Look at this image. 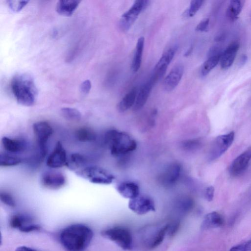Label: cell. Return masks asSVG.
<instances>
[{
  "label": "cell",
  "mask_w": 251,
  "mask_h": 251,
  "mask_svg": "<svg viewBox=\"0 0 251 251\" xmlns=\"http://www.w3.org/2000/svg\"><path fill=\"white\" fill-rule=\"evenodd\" d=\"M179 222H175L172 225L169 224V227L167 230L168 234L170 236H174L177 231L179 227Z\"/></svg>",
  "instance_id": "ab89813d"
},
{
  "label": "cell",
  "mask_w": 251,
  "mask_h": 251,
  "mask_svg": "<svg viewBox=\"0 0 251 251\" xmlns=\"http://www.w3.org/2000/svg\"><path fill=\"white\" fill-rule=\"evenodd\" d=\"M28 0H7L10 8L14 12H19L28 2Z\"/></svg>",
  "instance_id": "e575fe53"
},
{
  "label": "cell",
  "mask_w": 251,
  "mask_h": 251,
  "mask_svg": "<svg viewBox=\"0 0 251 251\" xmlns=\"http://www.w3.org/2000/svg\"><path fill=\"white\" fill-rule=\"evenodd\" d=\"M40 183L44 188L50 190H58L66 183L64 175L60 172L49 171L44 172L40 177Z\"/></svg>",
  "instance_id": "9c48e42d"
},
{
  "label": "cell",
  "mask_w": 251,
  "mask_h": 251,
  "mask_svg": "<svg viewBox=\"0 0 251 251\" xmlns=\"http://www.w3.org/2000/svg\"><path fill=\"white\" fill-rule=\"evenodd\" d=\"M15 251H40L34 248L26 246H20L18 247L15 250Z\"/></svg>",
  "instance_id": "7bdbcfd3"
},
{
  "label": "cell",
  "mask_w": 251,
  "mask_h": 251,
  "mask_svg": "<svg viewBox=\"0 0 251 251\" xmlns=\"http://www.w3.org/2000/svg\"><path fill=\"white\" fill-rule=\"evenodd\" d=\"M210 20L208 18L202 19L197 25L196 30L197 31H207L208 29Z\"/></svg>",
  "instance_id": "8d00e7d4"
},
{
  "label": "cell",
  "mask_w": 251,
  "mask_h": 251,
  "mask_svg": "<svg viewBox=\"0 0 251 251\" xmlns=\"http://www.w3.org/2000/svg\"><path fill=\"white\" fill-rule=\"evenodd\" d=\"M76 139L81 142H90L96 139V133L91 129L83 127L77 129L75 132Z\"/></svg>",
  "instance_id": "83f0119b"
},
{
  "label": "cell",
  "mask_w": 251,
  "mask_h": 251,
  "mask_svg": "<svg viewBox=\"0 0 251 251\" xmlns=\"http://www.w3.org/2000/svg\"><path fill=\"white\" fill-rule=\"evenodd\" d=\"M183 72L184 67L182 64H177L174 66L164 79V89L167 92L173 90L180 82Z\"/></svg>",
  "instance_id": "9a60e30c"
},
{
  "label": "cell",
  "mask_w": 251,
  "mask_h": 251,
  "mask_svg": "<svg viewBox=\"0 0 251 251\" xmlns=\"http://www.w3.org/2000/svg\"><path fill=\"white\" fill-rule=\"evenodd\" d=\"M80 0H61L57 2L56 10L57 12L63 16H71L79 5Z\"/></svg>",
  "instance_id": "ffe728a7"
},
{
  "label": "cell",
  "mask_w": 251,
  "mask_h": 251,
  "mask_svg": "<svg viewBox=\"0 0 251 251\" xmlns=\"http://www.w3.org/2000/svg\"><path fill=\"white\" fill-rule=\"evenodd\" d=\"M104 141L111 155L115 157L126 155L137 148L134 139L126 132L117 129L107 131L104 134Z\"/></svg>",
  "instance_id": "3957f363"
},
{
  "label": "cell",
  "mask_w": 251,
  "mask_h": 251,
  "mask_svg": "<svg viewBox=\"0 0 251 251\" xmlns=\"http://www.w3.org/2000/svg\"><path fill=\"white\" fill-rule=\"evenodd\" d=\"M67 153L62 143L58 141L46 160V165L51 169H58L66 166Z\"/></svg>",
  "instance_id": "7c38bea8"
},
{
  "label": "cell",
  "mask_w": 251,
  "mask_h": 251,
  "mask_svg": "<svg viewBox=\"0 0 251 251\" xmlns=\"http://www.w3.org/2000/svg\"><path fill=\"white\" fill-rule=\"evenodd\" d=\"M251 160V146L238 155L231 163L229 168L230 175L234 177L241 175L246 170Z\"/></svg>",
  "instance_id": "5bb4252c"
},
{
  "label": "cell",
  "mask_w": 251,
  "mask_h": 251,
  "mask_svg": "<svg viewBox=\"0 0 251 251\" xmlns=\"http://www.w3.org/2000/svg\"><path fill=\"white\" fill-rule=\"evenodd\" d=\"M181 172L178 163H172L167 166L159 177L160 183L165 187H171L178 181Z\"/></svg>",
  "instance_id": "4fadbf2b"
},
{
  "label": "cell",
  "mask_w": 251,
  "mask_h": 251,
  "mask_svg": "<svg viewBox=\"0 0 251 251\" xmlns=\"http://www.w3.org/2000/svg\"><path fill=\"white\" fill-rule=\"evenodd\" d=\"M136 88L132 89L127 93L119 102L117 105L118 110L121 112H125L133 106L137 95Z\"/></svg>",
  "instance_id": "603a6c76"
},
{
  "label": "cell",
  "mask_w": 251,
  "mask_h": 251,
  "mask_svg": "<svg viewBox=\"0 0 251 251\" xmlns=\"http://www.w3.org/2000/svg\"><path fill=\"white\" fill-rule=\"evenodd\" d=\"M222 53L208 56L200 69L201 76L207 75L219 63Z\"/></svg>",
  "instance_id": "4316f807"
},
{
  "label": "cell",
  "mask_w": 251,
  "mask_h": 251,
  "mask_svg": "<svg viewBox=\"0 0 251 251\" xmlns=\"http://www.w3.org/2000/svg\"><path fill=\"white\" fill-rule=\"evenodd\" d=\"M94 236L92 229L82 224H74L64 228L59 234V240L67 251H84Z\"/></svg>",
  "instance_id": "6da1fadb"
},
{
  "label": "cell",
  "mask_w": 251,
  "mask_h": 251,
  "mask_svg": "<svg viewBox=\"0 0 251 251\" xmlns=\"http://www.w3.org/2000/svg\"><path fill=\"white\" fill-rule=\"evenodd\" d=\"M204 1L201 0H193L190 2L189 7L183 13V16L190 18L194 16L202 6Z\"/></svg>",
  "instance_id": "4dcf8cb0"
},
{
  "label": "cell",
  "mask_w": 251,
  "mask_h": 251,
  "mask_svg": "<svg viewBox=\"0 0 251 251\" xmlns=\"http://www.w3.org/2000/svg\"><path fill=\"white\" fill-rule=\"evenodd\" d=\"M32 129L37 143L39 155L42 160L47 155V144L53 130L51 126L46 121H39L34 123Z\"/></svg>",
  "instance_id": "8992f818"
},
{
  "label": "cell",
  "mask_w": 251,
  "mask_h": 251,
  "mask_svg": "<svg viewBox=\"0 0 251 251\" xmlns=\"http://www.w3.org/2000/svg\"><path fill=\"white\" fill-rule=\"evenodd\" d=\"M168 227L169 224H167L162 227L159 231L151 244L150 248L151 249H154L161 244L164 240L166 234L167 233Z\"/></svg>",
  "instance_id": "1f68e13d"
},
{
  "label": "cell",
  "mask_w": 251,
  "mask_h": 251,
  "mask_svg": "<svg viewBox=\"0 0 251 251\" xmlns=\"http://www.w3.org/2000/svg\"><path fill=\"white\" fill-rule=\"evenodd\" d=\"M244 3V0L230 1L227 8L226 15L230 21H234L237 19L243 9Z\"/></svg>",
  "instance_id": "d4e9b609"
},
{
  "label": "cell",
  "mask_w": 251,
  "mask_h": 251,
  "mask_svg": "<svg viewBox=\"0 0 251 251\" xmlns=\"http://www.w3.org/2000/svg\"><path fill=\"white\" fill-rule=\"evenodd\" d=\"M144 44V38L143 37H140L136 44V50L131 64V69L134 72H137L140 68Z\"/></svg>",
  "instance_id": "cb8c5ba5"
},
{
  "label": "cell",
  "mask_w": 251,
  "mask_h": 251,
  "mask_svg": "<svg viewBox=\"0 0 251 251\" xmlns=\"http://www.w3.org/2000/svg\"><path fill=\"white\" fill-rule=\"evenodd\" d=\"M239 47V43L234 41L230 43L222 52L219 62L222 69L227 70L232 65Z\"/></svg>",
  "instance_id": "2e32d148"
},
{
  "label": "cell",
  "mask_w": 251,
  "mask_h": 251,
  "mask_svg": "<svg viewBox=\"0 0 251 251\" xmlns=\"http://www.w3.org/2000/svg\"><path fill=\"white\" fill-rule=\"evenodd\" d=\"M33 223V219L30 216L23 214H16L13 215L10 220V226L19 230L23 226Z\"/></svg>",
  "instance_id": "484cf974"
},
{
  "label": "cell",
  "mask_w": 251,
  "mask_h": 251,
  "mask_svg": "<svg viewBox=\"0 0 251 251\" xmlns=\"http://www.w3.org/2000/svg\"><path fill=\"white\" fill-rule=\"evenodd\" d=\"M146 0H135L131 7L124 13L119 22V26L123 31H127L134 24L140 13L149 5Z\"/></svg>",
  "instance_id": "52a82bcc"
},
{
  "label": "cell",
  "mask_w": 251,
  "mask_h": 251,
  "mask_svg": "<svg viewBox=\"0 0 251 251\" xmlns=\"http://www.w3.org/2000/svg\"><path fill=\"white\" fill-rule=\"evenodd\" d=\"M153 84L148 81L140 89L137 93L135 102L133 106V110L137 111L141 109L146 103Z\"/></svg>",
  "instance_id": "d6986e66"
},
{
  "label": "cell",
  "mask_w": 251,
  "mask_h": 251,
  "mask_svg": "<svg viewBox=\"0 0 251 251\" xmlns=\"http://www.w3.org/2000/svg\"><path fill=\"white\" fill-rule=\"evenodd\" d=\"M87 159L82 154L73 153L68 158L66 167L75 173L87 166Z\"/></svg>",
  "instance_id": "7402d4cb"
},
{
  "label": "cell",
  "mask_w": 251,
  "mask_h": 251,
  "mask_svg": "<svg viewBox=\"0 0 251 251\" xmlns=\"http://www.w3.org/2000/svg\"><path fill=\"white\" fill-rule=\"evenodd\" d=\"M41 226L39 225L32 223L23 226L19 231L24 233H29L39 231L41 229Z\"/></svg>",
  "instance_id": "d590c367"
},
{
  "label": "cell",
  "mask_w": 251,
  "mask_h": 251,
  "mask_svg": "<svg viewBox=\"0 0 251 251\" xmlns=\"http://www.w3.org/2000/svg\"><path fill=\"white\" fill-rule=\"evenodd\" d=\"M1 143L4 150L9 153L21 152L26 148V143L20 139L4 136L1 138Z\"/></svg>",
  "instance_id": "ac0fdd59"
},
{
  "label": "cell",
  "mask_w": 251,
  "mask_h": 251,
  "mask_svg": "<svg viewBox=\"0 0 251 251\" xmlns=\"http://www.w3.org/2000/svg\"><path fill=\"white\" fill-rule=\"evenodd\" d=\"M61 114L66 120L72 122H78L81 118V114L77 109L71 107H63L61 109Z\"/></svg>",
  "instance_id": "f546056e"
},
{
  "label": "cell",
  "mask_w": 251,
  "mask_h": 251,
  "mask_svg": "<svg viewBox=\"0 0 251 251\" xmlns=\"http://www.w3.org/2000/svg\"><path fill=\"white\" fill-rule=\"evenodd\" d=\"M214 194V188L212 186L206 188L205 192V198L207 201H212Z\"/></svg>",
  "instance_id": "b9f144b4"
},
{
  "label": "cell",
  "mask_w": 251,
  "mask_h": 251,
  "mask_svg": "<svg viewBox=\"0 0 251 251\" xmlns=\"http://www.w3.org/2000/svg\"><path fill=\"white\" fill-rule=\"evenodd\" d=\"M75 173L90 182L97 184L108 185L115 179L112 174L97 166H87Z\"/></svg>",
  "instance_id": "277c9868"
},
{
  "label": "cell",
  "mask_w": 251,
  "mask_h": 251,
  "mask_svg": "<svg viewBox=\"0 0 251 251\" xmlns=\"http://www.w3.org/2000/svg\"><path fill=\"white\" fill-rule=\"evenodd\" d=\"M234 138V132L217 136L212 144L208 154L209 159L214 160L222 156L230 147Z\"/></svg>",
  "instance_id": "ba28073f"
},
{
  "label": "cell",
  "mask_w": 251,
  "mask_h": 251,
  "mask_svg": "<svg viewBox=\"0 0 251 251\" xmlns=\"http://www.w3.org/2000/svg\"><path fill=\"white\" fill-rule=\"evenodd\" d=\"M0 199L3 204L9 207H15L16 205V202L13 196L7 192H0Z\"/></svg>",
  "instance_id": "836d02e7"
},
{
  "label": "cell",
  "mask_w": 251,
  "mask_h": 251,
  "mask_svg": "<svg viewBox=\"0 0 251 251\" xmlns=\"http://www.w3.org/2000/svg\"><path fill=\"white\" fill-rule=\"evenodd\" d=\"M247 60V56L246 55H243L241 58L240 64L243 65Z\"/></svg>",
  "instance_id": "ee69618b"
},
{
  "label": "cell",
  "mask_w": 251,
  "mask_h": 251,
  "mask_svg": "<svg viewBox=\"0 0 251 251\" xmlns=\"http://www.w3.org/2000/svg\"><path fill=\"white\" fill-rule=\"evenodd\" d=\"M177 50V47L170 48L166 51L155 66L153 73L150 79L156 83L164 75Z\"/></svg>",
  "instance_id": "8fae6325"
},
{
  "label": "cell",
  "mask_w": 251,
  "mask_h": 251,
  "mask_svg": "<svg viewBox=\"0 0 251 251\" xmlns=\"http://www.w3.org/2000/svg\"><path fill=\"white\" fill-rule=\"evenodd\" d=\"M201 143L198 140H189L184 143V147L188 149H195L199 147Z\"/></svg>",
  "instance_id": "60d3db41"
},
{
  "label": "cell",
  "mask_w": 251,
  "mask_h": 251,
  "mask_svg": "<svg viewBox=\"0 0 251 251\" xmlns=\"http://www.w3.org/2000/svg\"><path fill=\"white\" fill-rule=\"evenodd\" d=\"M116 190L123 197L129 200L137 197L140 193L139 185L131 181L121 182L117 185Z\"/></svg>",
  "instance_id": "e0dca14e"
},
{
  "label": "cell",
  "mask_w": 251,
  "mask_h": 251,
  "mask_svg": "<svg viewBox=\"0 0 251 251\" xmlns=\"http://www.w3.org/2000/svg\"><path fill=\"white\" fill-rule=\"evenodd\" d=\"M22 162V159L9 153H1L0 154V167H6L17 166Z\"/></svg>",
  "instance_id": "f1b7e54d"
},
{
  "label": "cell",
  "mask_w": 251,
  "mask_h": 251,
  "mask_svg": "<svg viewBox=\"0 0 251 251\" xmlns=\"http://www.w3.org/2000/svg\"><path fill=\"white\" fill-rule=\"evenodd\" d=\"M101 235L116 244L124 250H130L132 246V238L127 228L115 226L105 229L101 232Z\"/></svg>",
  "instance_id": "5b68a950"
},
{
  "label": "cell",
  "mask_w": 251,
  "mask_h": 251,
  "mask_svg": "<svg viewBox=\"0 0 251 251\" xmlns=\"http://www.w3.org/2000/svg\"><path fill=\"white\" fill-rule=\"evenodd\" d=\"M128 206L132 211L140 215L155 210L153 200L147 196L139 195L129 200Z\"/></svg>",
  "instance_id": "30bf717a"
},
{
  "label": "cell",
  "mask_w": 251,
  "mask_h": 251,
  "mask_svg": "<svg viewBox=\"0 0 251 251\" xmlns=\"http://www.w3.org/2000/svg\"><path fill=\"white\" fill-rule=\"evenodd\" d=\"M177 205L181 210L187 212L191 210L194 206L193 200L189 197L181 198L178 201Z\"/></svg>",
  "instance_id": "d6a6232c"
},
{
  "label": "cell",
  "mask_w": 251,
  "mask_h": 251,
  "mask_svg": "<svg viewBox=\"0 0 251 251\" xmlns=\"http://www.w3.org/2000/svg\"><path fill=\"white\" fill-rule=\"evenodd\" d=\"M193 50V48L192 47H190L185 52L184 54V56H188L190 55Z\"/></svg>",
  "instance_id": "f6af8a7d"
},
{
  "label": "cell",
  "mask_w": 251,
  "mask_h": 251,
  "mask_svg": "<svg viewBox=\"0 0 251 251\" xmlns=\"http://www.w3.org/2000/svg\"><path fill=\"white\" fill-rule=\"evenodd\" d=\"M223 224V217L217 212H212L205 215L201 223V228L207 230L221 226Z\"/></svg>",
  "instance_id": "44dd1931"
},
{
  "label": "cell",
  "mask_w": 251,
  "mask_h": 251,
  "mask_svg": "<svg viewBox=\"0 0 251 251\" xmlns=\"http://www.w3.org/2000/svg\"><path fill=\"white\" fill-rule=\"evenodd\" d=\"M91 82L89 80H84L80 86V92L83 94H87L91 90Z\"/></svg>",
  "instance_id": "74e56055"
},
{
  "label": "cell",
  "mask_w": 251,
  "mask_h": 251,
  "mask_svg": "<svg viewBox=\"0 0 251 251\" xmlns=\"http://www.w3.org/2000/svg\"><path fill=\"white\" fill-rule=\"evenodd\" d=\"M249 246V243L247 241L232 247L229 251H251Z\"/></svg>",
  "instance_id": "f35d334b"
},
{
  "label": "cell",
  "mask_w": 251,
  "mask_h": 251,
  "mask_svg": "<svg viewBox=\"0 0 251 251\" xmlns=\"http://www.w3.org/2000/svg\"><path fill=\"white\" fill-rule=\"evenodd\" d=\"M10 86L18 103L25 106H30L35 103L37 89L30 75L25 74L15 75L11 80Z\"/></svg>",
  "instance_id": "7a4b0ae2"
}]
</instances>
